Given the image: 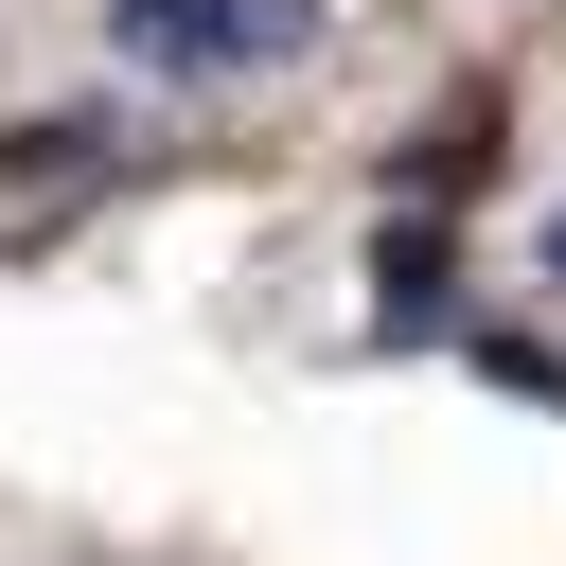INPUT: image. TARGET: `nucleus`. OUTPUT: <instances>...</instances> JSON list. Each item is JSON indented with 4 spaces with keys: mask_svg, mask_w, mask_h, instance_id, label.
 Wrapping results in <instances>:
<instances>
[{
    "mask_svg": "<svg viewBox=\"0 0 566 566\" xmlns=\"http://www.w3.org/2000/svg\"><path fill=\"white\" fill-rule=\"evenodd\" d=\"M0 159H18V177H88V159H106V124H88V106H53V124H18Z\"/></svg>",
    "mask_w": 566,
    "mask_h": 566,
    "instance_id": "nucleus-3",
    "label": "nucleus"
},
{
    "mask_svg": "<svg viewBox=\"0 0 566 566\" xmlns=\"http://www.w3.org/2000/svg\"><path fill=\"white\" fill-rule=\"evenodd\" d=\"M106 18H124L142 71H265V53L318 35V0H106Z\"/></svg>",
    "mask_w": 566,
    "mask_h": 566,
    "instance_id": "nucleus-1",
    "label": "nucleus"
},
{
    "mask_svg": "<svg viewBox=\"0 0 566 566\" xmlns=\"http://www.w3.org/2000/svg\"><path fill=\"white\" fill-rule=\"evenodd\" d=\"M371 283H389V318H442V230H424V212H389V248H371Z\"/></svg>",
    "mask_w": 566,
    "mask_h": 566,
    "instance_id": "nucleus-2",
    "label": "nucleus"
}]
</instances>
